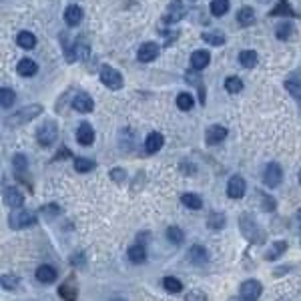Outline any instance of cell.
<instances>
[{"label": "cell", "instance_id": "obj_1", "mask_svg": "<svg viewBox=\"0 0 301 301\" xmlns=\"http://www.w3.org/2000/svg\"><path fill=\"white\" fill-rule=\"evenodd\" d=\"M40 113H42V107H40V105H28V107L20 109L16 114H12V116L6 120V127H20V125L28 123V120L37 118Z\"/></svg>", "mask_w": 301, "mask_h": 301}, {"label": "cell", "instance_id": "obj_2", "mask_svg": "<svg viewBox=\"0 0 301 301\" xmlns=\"http://www.w3.org/2000/svg\"><path fill=\"white\" fill-rule=\"evenodd\" d=\"M239 225H241V229H243V235L251 241V243H261V241L265 239L263 233H261V229H259V225H257L247 213L239 219Z\"/></svg>", "mask_w": 301, "mask_h": 301}, {"label": "cell", "instance_id": "obj_3", "mask_svg": "<svg viewBox=\"0 0 301 301\" xmlns=\"http://www.w3.org/2000/svg\"><path fill=\"white\" fill-rule=\"evenodd\" d=\"M56 137H58V129H56V125L52 123V120H46V123L40 125V129L37 131V141L42 147H50L56 141Z\"/></svg>", "mask_w": 301, "mask_h": 301}, {"label": "cell", "instance_id": "obj_4", "mask_svg": "<svg viewBox=\"0 0 301 301\" xmlns=\"http://www.w3.org/2000/svg\"><path fill=\"white\" fill-rule=\"evenodd\" d=\"M101 82L113 90H118L123 88V76H120V73L113 67H103L101 69Z\"/></svg>", "mask_w": 301, "mask_h": 301}, {"label": "cell", "instance_id": "obj_5", "mask_svg": "<svg viewBox=\"0 0 301 301\" xmlns=\"http://www.w3.org/2000/svg\"><path fill=\"white\" fill-rule=\"evenodd\" d=\"M245 191H247L245 179L241 177V175H233V177L229 179V183H227V195H229L231 199L237 201V199H243Z\"/></svg>", "mask_w": 301, "mask_h": 301}, {"label": "cell", "instance_id": "obj_6", "mask_svg": "<svg viewBox=\"0 0 301 301\" xmlns=\"http://www.w3.org/2000/svg\"><path fill=\"white\" fill-rule=\"evenodd\" d=\"M281 179H283V171H281V167L277 165V163H271V165H267V169H265V173H263V183L267 185V187H279V183H281Z\"/></svg>", "mask_w": 301, "mask_h": 301}, {"label": "cell", "instance_id": "obj_7", "mask_svg": "<svg viewBox=\"0 0 301 301\" xmlns=\"http://www.w3.org/2000/svg\"><path fill=\"white\" fill-rule=\"evenodd\" d=\"M261 291H263L261 283L255 281V279H249V281H245L243 285H241V299L243 301H257Z\"/></svg>", "mask_w": 301, "mask_h": 301}, {"label": "cell", "instance_id": "obj_8", "mask_svg": "<svg viewBox=\"0 0 301 301\" xmlns=\"http://www.w3.org/2000/svg\"><path fill=\"white\" fill-rule=\"evenodd\" d=\"M35 223V215L30 211H16L10 215V227L12 229H24Z\"/></svg>", "mask_w": 301, "mask_h": 301}, {"label": "cell", "instance_id": "obj_9", "mask_svg": "<svg viewBox=\"0 0 301 301\" xmlns=\"http://www.w3.org/2000/svg\"><path fill=\"white\" fill-rule=\"evenodd\" d=\"M157 56H159V44H155V42H145V44H141L139 54H137V58L141 60V63H153Z\"/></svg>", "mask_w": 301, "mask_h": 301}, {"label": "cell", "instance_id": "obj_10", "mask_svg": "<svg viewBox=\"0 0 301 301\" xmlns=\"http://www.w3.org/2000/svg\"><path fill=\"white\" fill-rule=\"evenodd\" d=\"M58 293L65 301H76V295H78V287H76V281L75 277H69L63 285L58 287Z\"/></svg>", "mask_w": 301, "mask_h": 301}, {"label": "cell", "instance_id": "obj_11", "mask_svg": "<svg viewBox=\"0 0 301 301\" xmlns=\"http://www.w3.org/2000/svg\"><path fill=\"white\" fill-rule=\"evenodd\" d=\"M225 137H227V129L223 125H213V127H209L207 133H205L207 145H219Z\"/></svg>", "mask_w": 301, "mask_h": 301}, {"label": "cell", "instance_id": "obj_12", "mask_svg": "<svg viewBox=\"0 0 301 301\" xmlns=\"http://www.w3.org/2000/svg\"><path fill=\"white\" fill-rule=\"evenodd\" d=\"M183 14H185V6H183V2H181V0H173L171 6H169V10H167L165 16H163V20L171 24V22L181 20V18H183Z\"/></svg>", "mask_w": 301, "mask_h": 301}, {"label": "cell", "instance_id": "obj_13", "mask_svg": "<svg viewBox=\"0 0 301 301\" xmlns=\"http://www.w3.org/2000/svg\"><path fill=\"white\" fill-rule=\"evenodd\" d=\"M76 141L80 143V145H84V147H90L95 143V131H93V127H90L88 123H82L80 127H78V131H76Z\"/></svg>", "mask_w": 301, "mask_h": 301}, {"label": "cell", "instance_id": "obj_14", "mask_svg": "<svg viewBox=\"0 0 301 301\" xmlns=\"http://www.w3.org/2000/svg\"><path fill=\"white\" fill-rule=\"evenodd\" d=\"M73 107L78 113H90V111L95 109V103H93V99H90L86 93H78L75 97V101H73Z\"/></svg>", "mask_w": 301, "mask_h": 301}, {"label": "cell", "instance_id": "obj_15", "mask_svg": "<svg viewBox=\"0 0 301 301\" xmlns=\"http://www.w3.org/2000/svg\"><path fill=\"white\" fill-rule=\"evenodd\" d=\"M209 63H211V54H209V50H195V52L191 54V67H193L195 71H203Z\"/></svg>", "mask_w": 301, "mask_h": 301}, {"label": "cell", "instance_id": "obj_16", "mask_svg": "<svg viewBox=\"0 0 301 301\" xmlns=\"http://www.w3.org/2000/svg\"><path fill=\"white\" fill-rule=\"evenodd\" d=\"M4 203H6L8 207H12V209H20L22 203H24V199H22V195H20L18 189L8 187V189L4 191Z\"/></svg>", "mask_w": 301, "mask_h": 301}, {"label": "cell", "instance_id": "obj_17", "mask_svg": "<svg viewBox=\"0 0 301 301\" xmlns=\"http://www.w3.org/2000/svg\"><path fill=\"white\" fill-rule=\"evenodd\" d=\"M165 145V139L161 133H149L147 141H145V149H147V153H157V150Z\"/></svg>", "mask_w": 301, "mask_h": 301}, {"label": "cell", "instance_id": "obj_18", "mask_svg": "<svg viewBox=\"0 0 301 301\" xmlns=\"http://www.w3.org/2000/svg\"><path fill=\"white\" fill-rule=\"evenodd\" d=\"M16 44H18L20 48L30 50V48L37 46V37H35L33 33H28V30H20V33L16 35Z\"/></svg>", "mask_w": 301, "mask_h": 301}, {"label": "cell", "instance_id": "obj_19", "mask_svg": "<svg viewBox=\"0 0 301 301\" xmlns=\"http://www.w3.org/2000/svg\"><path fill=\"white\" fill-rule=\"evenodd\" d=\"M65 20L69 26H78L80 20H82V8L76 6V4H71L67 10H65Z\"/></svg>", "mask_w": 301, "mask_h": 301}, {"label": "cell", "instance_id": "obj_20", "mask_svg": "<svg viewBox=\"0 0 301 301\" xmlns=\"http://www.w3.org/2000/svg\"><path fill=\"white\" fill-rule=\"evenodd\" d=\"M37 279H38L40 283H54V281H56V271H54V267H50V265H40V267L37 269Z\"/></svg>", "mask_w": 301, "mask_h": 301}, {"label": "cell", "instance_id": "obj_21", "mask_svg": "<svg viewBox=\"0 0 301 301\" xmlns=\"http://www.w3.org/2000/svg\"><path fill=\"white\" fill-rule=\"evenodd\" d=\"M187 255H189L191 263H195V265H203V263L209 261V253H207V249H203L201 245H193V247L189 249Z\"/></svg>", "mask_w": 301, "mask_h": 301}, {"label": "cell", "instance_id": "obj_22", "mask_svg": "<svg viewBox=\"0 0 301 301\" xmlns=\"http://www.w3.org/2000/svg\"><path fill=\"white\" fill-rule=\"evenodd\" d=\"M16 71H18V75H20V76H35V75H37V71H38V67H37L35 60H30V58H22L20 63H18V67H16Z\"/></svg>", "mask_w": 301, "mask_h": 301}, {"label": "cell", "instance_id": "obj_23", "mask_svg": "<svg viewBox=\"0 0 301 301\" xmlns=\"http://www.w3.org/2000/svg\"><path fill=\"white\" fill-rule=\"evenodd\" d=\"M287 251V243H285V241H277V243H273V245H271V249H267L265 251V259L267 261H275V259H279L283 253Z\"/></svg>", "mask_w": 301, "mask_h": 301}, {"label": "cell", "instance_id": "obj_24", "mask_svg": "<svg viewBox=\"0 0 301 301\" xmlns=\"http://www.w3.org/2000/svg\"><path fill=\"white\" fill-rule=\"evenodd\" d=\"M237 22H239V26H251V24L255 22V10L249 8V6L239 8V12H237Z\"/></svg>", "mask_w": 301, "mask_h": 301}, {"label": "cell", "instance_id": "obj_25", "mask_svg": "<svg viewBox=\"0 0 301 301\" xmlns=\"http://www.w3.org/2000/svg\"><path fill=\"white\" fill-rule=\"evenodd\" d=\"M257 60H259V58H257V52H255V50H249V48H247V50H241V52H239V63L243 65L245 69H253V67L257 65Z\"/></svg>", "mask_w": 301, "mask_h": 301}, {"label": "cell", "instance_id": "obj_26", "mask_svg": "<svg viewBox=\"0 0 301 301\" xmlns=\"http://www.w3.org/2000/svg\"><path fill=\"white\" fill-rule=\"evenodd\" d=\"M181 203H183L185 207H189V209H193V211H199V209L203 207L201 197L195 195V193H185L183 197H181Z\"/></svg>", "mask_w": 301, "mask_h": 301}, {"label": "cell", "instance_id": "obj_27", "mask_svg": "<svg viewBox=\"0 0 301 301\" xmlns=\"http://www.w3.org/2000/svg\"><path fill=\"white\" fill-rule=\"evenodd\" d=\"M293 33H295V28H293L291 22H281V24L275 28V37H277L279 40H289V38L293 37Z\"/></svg>", "mask_w": 301, "mask_h": 301}, {"label": "cell", "instance_id": "obj_28", "mask_svg": "<svg viewBox=\"0 0 301 301\" xmlns=\"http://www.w3.org/2000/svg\"><path fill=\"white\" fill-rule=\"evenodd\" d=\"M127 255H129V259H131L133 263H143V261L147 259V251H145V245H133V247H129Z\"/></svg>", "mask_w": 301, "mask_h": 301}, {"label": "cell", "instance_id": "obj_29", "mask_svg": "<svg viewBox=\"0 0 301 301\" xmlns=\"http://www.w3.org/2000/svg\"><path fill=\"white\" fill-rule=\"evenodd\" d=\"M201 38H203L207 44H213V46H221V44L225 42V35L219 33V30H211V33H205Z\"/></svg>", "mask_w": 301, "mask_h": 301}, {"label": "cell", "instance_id": "obj_30", "mask_svg": "<svg viewBox=\"0 0 301 301\" xmlns=\"http://www.w3.org/2000/svg\"><path fill=\"white\" fill-rule=\"evenodd\" d=\"M271 16H285V18H287V16H295V12H293V8L289 6L287 0H279L277 6L271 10Z\"/></svg>", "mask_w": 301, "mask_h": 301}, {"label": "cell", "instance_id": "obj_31", "mask_svg": "<svg viewBox=\"0 0 301 301\" xmlns=\"http://www.w3.org/2000/svg\"><path fill=\"white\" fill-rule=\"evenodd\" d=\"M209 6H211V12H213L215 16H223L229 10V0H211Z\"/></svg>", "mask_w": 301, "mask_h": 301}, {"label": "cell", "instance_id": "obj_32", "mask_svg": "<svg viewBox=\"0 0 301 301\" xmlns=\"http://www.w3.org/2000/svg\"><path fill=\"white\" fill-rule=\"evenodd\" d=\"M73 50H75V58H78V60H86V58H88V54H90V46H88L84 40L75 42Z\"/></svg>", "mask_w": 301, "mask_h": 301}, {"label": "cell", "instance_id": "obj_33", "mask_svg": "<svg viewBox=\"0 0 301 301\" xmlns=\"http://www.w3.org/2000/svg\"><path fill=\"white\" fill-rule=\"evenodd\" d=\"M285 88L289 90V95L301 105V82L299 80H293V78H289L287 82H285Z\"/></svg>", "mask_w": 301, "mask_h": 301}, {"label": "cell", "instance_id": "obj_34", "mask_svg": "<svg viewBox=\"0 0 301 301\" xmlns=\"http://www.w3.org/2000/svg\"><path fill=\"white\" fill-rule=\"evenodd\" d=\"M14 101H16V93H14V90L12 88H2V90H0V103H2V107L4 109H8L10 105H14Z\"/></svg>", "mask_w": 301, "mask_h": 301}, {"label": "cell", "instance_id": "obj_35", "mask_svg": "<svg viewBox=\"0 0 301 301\" xmlns=\"http://www.w3.org/2000/svg\"><path fill=\"white\" fill-rule=\"evenodd\" d=\"M225 88L229 90L231 95L241 93V90H243V80H241L239 76H229V78L225 80Z\"/></svg>", "mask_w": 301, "mask_h": 301}, {"label": "cell", "instance_id": "obj_36", "mask_svg": "<svg viewBox=\"0 0 301 301\" xmlns=\"http://www.w3.org/2000/svg\"><path fill=\"white\" fill-rule=\"evenodd\" d=\"M193 105H195V101H193V97H191L189 93H181V95L177 97V107H179L181 111H191Z\"/></svg>", "mask_w": 301, "mask_h": 301}, {"label": "cell", "instance_id": "obj_37", "mask_svg": "<svg viewBox=\"0 0 301 301\" xmlns=\"http://www.w3.org/2000/svg\"><path fill=\"white\" fill-rule=\"evenodd\" d=\"M167 237H169L171 243H175V245H181L185 241V235H183V231H181L179 227H169L167 229Z\"/></svg>", "mask_w": 301, "mask_h": 301}, {"label": "cell", "instance_id": "obj_38", "mask_svg": "<svg viewBox=\"0 0 301 301\" xmlns=\"http://www.w3.org/2000/svg\"><path fill=\"white\" fill-rule=\"evenodd\" d=\"M163 285H165V289L169 293H179L181 289H183V283H181L177 277H165L163 279Z\"/></svg>", "mask_w": 301, "mask_h": 301}, {"label": "cell", "instance_id": "obj_39", "mask_svg": "<svg viewBox=\"0 0 301 301\" xmlns=\"http://www.w3.org/2000/svg\"><path fill=\"white\" fill-rule=\"evenodd\" d=\"M75 169H76L78 173H88V171H93V169H95V161L78 157V159L75 161Z\"/></svg>", "mask_w": 301, "mask_h": 301}, {"label": "cell", "instance_id": "obj_40", "mask_svg": "<svg viewBox=\"0 0 301 301\" xmlns=\"http://www.w3.org/2000/svg\"><path fill=\"white\" fill-rule=\"evenodd\" d=\"M207 225L211 227V229H215V231H219L223 225H225V217L223 215H219V213H213L209 217V221H207Z\"/></svg>", "mask_w": 301, "mask_h": 301}, {"label": "cell", "instance_id": "obj_41", "mask_svg": "<svg viewBox=\"0 0 301 301\" xmlns=\"http://www.w3.org/2000/svg\"><path fill=\"white\" fill-rule=\"evenodd\" d=\"M12 165H14V169H16L18 173H24V171H26V157H24V155H14Z\"/></svg>", "mask_w": 301, "mask_h": 301}, {"label": "cell", "instance_id": "obj_42", "mask_svg": "<svg viewBox=\"0 0 301 301\" xmlns=\"http://www.w3.org/2000/svg\"><path fill=\"white\" fill-rule=\"evenodd\" d=\"M185 301H207V295L203 291H199V289H193V291H189Z\"/></svg>", "mask_w": 301, "mask_h": 301}, {"label": "cell", "instance_id": "obj_43", "mask_svg": "<svg viewBox=\"0 0 301 301\" xmlns=\"http://www.w3.org/2000/svg\"><path fill=\"white\" fill-rule=\"evenodd\" d=\"M111 179L116 181V183H123V181L127 179V173H125L123 169H113V171H111Z\"/></svg>", "mask_w": 301, "mask_h": 301}, {"label": "cell", "instance_id": "obj_44", "mask_svg": "<svg viewBox=\"0 0 301 301\" xmlns=\"http://www.w3.org/2000/svg\"><path fill=\"white\" fill-rule=\"evenodd\" d=\"M18 285V279L16 277H12V275H4L2 277V287L4 289H14Z\"/></svg>", "mask_w": 301, "mask_h": 301}, {"label": "cell", "instance_id": "obj_45", "mask_svg": "<svg viewBox=\"0 0 301 301\" xmlns=\"http://www.w3.org/2000/svg\"><path fill=\"white\" fill-rule=\"evenodd\" d=\"M111 301H125L123 297H114V299H111Z\"/></svg>", "mask_w": 301, "mask_h": 301}, {"label": "cell", "instance_id": "obj_46", "mask_svg": "<svg viewBox=\"0 0 301 301\" xmlns=\"http://www.w3.org/2000/svg\"><path fill=\"white\" fill-rule=\"evenodd\" d=\"M297 219H299V221H301V209H299V211H297Z\"/></svg>", "mask_w": 301, "mask_h": 301}, {"label": "cell", "instance_id": "obj_47", "mask_svg": "<svg viewBox=\"0 0 301 301\" xmlns=\"http://www.w3.org/2000/svg\"><path fill=\"white\" fill-rule=\"evenodd\" d=\"M299 183H301V171H299Z\"/></svg>", "mask_w": 301, "mask_h": 301}, {"label": "cell", "instance_id": "obj_48", "mask_svg": "<svg viewBox=\"0 0 301 301\" xmlns=\"http://www.w3.org/2000/svg\"><path fill=\"white\" fill-rule=\"evenodd\" d=\"M261 2H265V0H261Z\"/></svg>", "mask_w": 301, "mask_h": 301}]
</instances>
